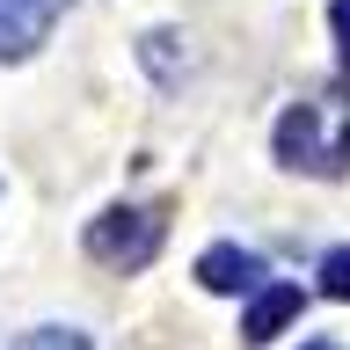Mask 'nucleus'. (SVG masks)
Wrapping results in <instances>:
<instances>
[{"mask_svg":"<svg viewBox=\"0 0 350 350\" xmlns=\"http://www.w3.org/2000/svg\"><path fill=\"white\" fill-rule=\"evenodd\" d=\"M278 161L284 168H306V175H350V124L328 131L314 103H292L278 117Z\"/></svg>","mask_w":350,"mask_h":350,"instance_id":"nucleus-1","label":"nucleus"},{"mask_svg":"<svg viewBox=\"0 0 350 350\" xmlns=\"http://www.w3.org/2000/svg\"><path fill=\"white\" fill-rule=\"evenodd\" d=\"M161 248V212L153 204H109L103 219H88V256L103 270H146Z\"/></svg>","mask_w":350,"mask_h":350,"instance_id":"nucleus-2","label":"nucleus"},{"mask_svg":"<svg viewBox=\"0 0 350 350\" xmlns=\"http://www.w3.org/2000/svg\"><path fill=\"white\" fill-rule=\"evenodd\" d=\"M197 284L204 292H219V299H256L262 284H270V270H262V256L256 248H241V241H212L204 256H197Z\"/></svg>","mask_w":350,"mask_h":350,"instance_id":"nucleus-3","label":"nucleus"},{"mask_svg":"<svg viewBox=\"0 0 350 350\" xmlns=\"http://www.w3.org/2000/svg\"><path fill=\"white\" fill-rule=\"evenodd\" d=\"M284 321H299V284H262L241 314V343H270Z\"/></svg>","mask_w":350,"mask_h":350,"instance_id":"nucleus-4","label":"nucleus"},{"mask_svg":"<svg viewBox=\"0 0 350 350\" xmlns=\"http://www.w3.org/2000/svg\"><path fill=\"white\" fill-rule=\"evenodd\" d=\"M44 29H51V22H37L29 8H15V0H0V59H29L44 44Z\"/></svg>","mask_w":350,"mask_h":350,"instance_id":"nucleus-5","label":"nucleus"},{"mask_svg":"<svg viewBox=\"0 0 350 350\" xmlns=\"http://www.w3.org/2000/svg\"><path fill=\"white\" fill-rule=\"evenodd\" d=\"M175 44H183L175 29H146V37H139V59L153 66V81H161V88H175L183 73H190V59H175Z\"/></svg>","mask_w":350,"mask_h":350,"instance_id":"nucleus-6","label":"nucleus"},{"mask_svg":"<svg viewBox=\"0 0 350 350\" xmlns=\"http://www.w3.org/2000/svg\"><path fill=\"white\" fill-rule=\"evenodd\" d=\"M8 350H95V343H88L81 328H59V321H44V328H22V336H15Z\"/></svg>","mask_w":350,"mask_h":350,"instance_id":"nucleus-7","label":"nucleus"},{"mask_svg":"<svg viewBox=\"0 0 350 350\" xmlns=\"http://www.w3.org/2000/svg\"><path fill=\"white\" fill-rule=\"evenodd\" d=\"M321 292L328 299H350V248H328L321 256Z\"/></svg>","mask_w":350,"mask_h":350,"instance_id":"nucleus-8","label":"nucleus"},{"mask_svg":"<svg viewBox=\"0 0 350 350\" xmlns=\"http://www.w3.org/2000/svg\"><path fill=\"white\" fill-rule=\"evenodd\" d=\"M328 29H336V44H343V59H350V0H336V8H328Z\"/></svg>","mask_w":350,"mask_h":350,"instance_id":"nucleus-9","label":"nucleus"},{"mask_svg":"<svg viewBox=\"0 0 350 350\" xmlns=\"http://www.w3.org/2000/svg\"><path fill=\"white\" fill-rule=\"evenodd\" d=\"M15 8H29V15H37V22H51V15H59V8H66V0H15Z\"/></svg>","mask_w":350,"mask_h":350,"instance_id":"nucleus-10","label":"nucleus"},{"mask_svg":"<svg viewBox=\"0 0 350 350\" xmlns=\"http://www.w3.org/2000/svg\"><path fill=\"white\" fill-rule=\"evenodd\" d=\"M306 350H336V343H306Z\"/></svg>","mask_w":350,"mask_h":350,"instance_id":"nucleus-11","label":"nucleus"}]
</instances>
